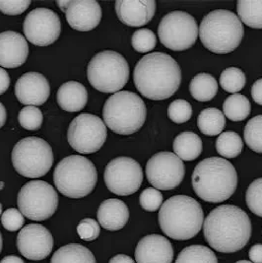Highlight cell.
<instances>
[{
    "mask_svg": "<svg viewBox=\"0 0 262 263\" xmlns=\"http://www.w3.org/2000/svg\"><path fill=\"white\" fill-rule=\"evenodd\" d=\"M206 241L215 251L233 253L242 250L251 236L249 215L238 206L221 205L213 209L203 223Z\"/></svg>",
    "mask_w": 262,
    "mask_h": 263,
    "instance_id": "6da1fadb",
    "label": "cell"
},
{
    "mask_svg": "<svg viewBox=\"0 0 262 263\" xmlns=\"http://www.w3.org/2000/svg\"><path fill=\"white\" fill-rule=\"evenodd\" d=\"M138 92L147 99L162 101L173 96L181 83L179 63L164 52H152L139 60L133 71Z\"/></svg>",
    "mask_w": 262,
    "mask_h": 263,
    "instance_id": "7a4b0ae2",
    "label": "cell"
},
{
    "mask_svg": "<svg viewBox=\"0 0 262 263\" xmlns=\"http://www.w3.org/2000/svg\"><path fill=\"white\" fill-rule=\"evenodd\" d=\"M238 180L235 167L219 157H210L197 164L191 179L197 196L210 203L228 200L236 192Z\"/></svg>",
    "mask_w": 262,
    "mask_h": 263,
    "instance_id": "3957f363",
    "label": "cell"
},
{
    "mask_svg": "<svg viewBox=\"0 0 262 263\" xmlns=\"http://www.w3.org/2000/svg\"><path fill=\"white\" fill-rule=\"evenodd\" d=\"M159 225L171 239L188 240L194 238L204 223L201 205L188 195H175L160 208Z\"/></svg>",
    "mask_w": 262,
    "mask_h": 263,
    "instance_id": "277c9868",
    "label": "cell"
},
{
    "mask_svg": "<svg viewBox=\"0 0 262 263\" xmlns=\"http://www.w3.org/2000/svg\"><path fill=\"white\" fill-rule=\"evenodd\" d=\"M244 34V25L238 16L223 9L208 13L199 27L203 46L217 54H227L236 50Z\"/></svg>",
    "mask_w": 262,
    "mask_h": 263,
    "instance_id": "5b68a950",
    "label": "cell"
},
{
    "mask_svg": "<svg viewBox=\"0 0 262 263\" xmlns=\"http://www.w3.org/2000/svg\"><path fill=\"white\" fill-rule=\"evenodd\" d=\"M147 117L143 100L129 91H120L109 97L103 108L106 126L120 135H130L141 129Z\"/></svg>",
    "mask_w": 262,
    "mask_h": 263,
    "instance_id": "8992f818",
    "label": "cell"
},
{
    "mask_svg": "<svg viewBox=\"0 0 262 263\" xmlns=\"http://www.w3.org/2000/svg\"><path fill=\"white\" fill-rule=\"evenodd\" d=\"M53 180L59 192L69 198H83L94 191L98 173L86 157L70 155L62 159L54 170Z\"/></svg>",
    "mask_w": 262,
    "mask_h": 263,
    "instance_id": "52a82bcc",
    "label": "cell"
},
{
    "mask_svg": "<svg viewBox=\"0 0 262 263\" xmlns=\"http://www.w3.org/2000/svg\"><path fill=\"white\" fill-rule=\"evenodd\" d=\"M129 65L126 60L113 50L97 53L88 64L87 76L97 91L106 94L119 92L129 79Z\"/></svg>",
    "mask_w": 262,
    "mask_h": 263,
    "instance_id": "ba28073f",
    "label": "cell"
},
{
    "mask_svg": "<svg viewBox=\"0 0 262 263\" xmlns=\"http://www.w3.org/2000/svg\"><path fill=\"white\" fill-rule=\"evenodd\" d=\"M53 159L50 145L35 136L21 139L13 148V167L25 178L44 177L52 167Z\"/></svg>",
    "mask_w": 262,
    "mask_h": 263,
    "instance_id": "9c48e42d",
    "label": "cell"
},
{
    "mask_svg": "<svg viewBox=\"0 0 262 263\" xmlns=\"http://www.w3.org/2000/svg\"><path fill=\"white\" fill-rule=\"evenodd\" d=\"M17 203L20 212L32 221H45L58 209V192L43 180L29 181L18 193Z\"/></svg>",
    "mask_w": 262,
    "mask_h": 263,
    "instance_id": "30bf717a",
    "label": "cell"
},
{
    "mask_svg": "<svg viewBox=\"0 0 262 263\" xmlns=\"http://www.w3.org/2000/svg\"><path fill=\"white\" fill-rule=\"evenodd\" d=\"M199 29L196 20L189 13L173 11L163 17L158 27L161 43L174 51L191 48L196 42Z\"/></svg>",
    "mask_w": 262,
    "mask_h": 263,
    "instance_id": "8fae6325",
    "label": "cell"
},
{
    "mask_svg": "<svg viewBox=\"0 0 262 263\" xmlns=\"http://www.w3.org/2000/svg\"><path fill=\"white\" fill-rule=\"evenodd\" d=\"M105 122L92 114H81L72 120L67 139L73 150L81 154L98 152L107 140Z\"/></svg>",
    "mask_w": 262,
    "mask_h": 263,
    "instance_id": "7c38bea8",
    "label": "cell"
},
{
    "mask_svg": "<svg viewBox=\"0 0 262 263\" xmlns=\"http://www.w3.org/2000/svg\"><path fill=\"white\" fill-rule=\"evenodd\" d=\"M104 179L109 192L119 196H127L140 189L143 171L132 158L118 157L107 164Z\"/></svg>",
    "mask_w": 262,
    "mask_h": 263,
    "instance_id": "4fadbf2b",
    "label": "cell"
},
{
    "mask_svg": "<svg viewBox=\"0 0 262 263\" xmlns=\"http://www.w3.org/2000/svg\"><path fill=\"white\" fill-rule=\"evenodd\" d=\"M185 167L178 156L172 152H159L152 156L146 166L148 181L160 191H172L184 179Z\"/></svg>",
    "mask_w": 262,
    "mask_h": 263,
    "instance_id": "5bb4252c",
    "label": "cell"
},
{
    "mask_svg": "<svg viewBox=\"0 0 262 263\" xmlns=\"http://www.w3.org/2000/svg\"><path fill=\"white\" fill-rule=\"evenodd\" d=\"M25 37L38 47H48L60 36L61 22L57 13L48 8H36L29 13L23 23Z\"/></svg>",
    "mask_w": 262,
    "mask_h": 263,
    "instance_id": "9a60e30c",
    "label": "cell"
},
{
    "mask_svg": "<svg viewBox=\"0 0 262 263\" xmlns=\"http://www.w3.org/2000/svg\"><path fill=\"white\" fill-rule=\"evenodd\" d=\"M17 248L27 259L43 260L52 251L53 238L47 228L39 224H30L19 232Z\"/></svg>",
    "mask_w": 262,
    "mask_h": 263,
    "instance_id": "2e32d148",
    "label": "cell"
},
{
    "mask_svg": "<svg viewBox=\"0 0 262 263\" xmlns=\"http://www.w3.org/2000/svg\"><path fill=\"white\" fill-rule=\"evenodd\" d=\"M15 95L21 104L28 107L42 106L50 95V86L43 74L28 72L17 80Z\"/></svg>",
    "mask_w": 262,
    "mask_h": 263,
    "instance_id": "e0dca14e",
    "label": "cell"
},
{
    "mask_svg": "<svg viewBox=\"0 0 262 263\" xmlns=\"http://www.w3.org/2000/svg\"><path fill=\"white\" fill-rule=\"evenodd\" d=\"M72 29L80 32L94 30L102 20L101 5L95 0H70L65 10Z\"/></svg>",
    "mask_w": 262,
    "mask_h": 263,
    "instance_id": "ac0fdd59",
    "label": "cell"
},
{
    "mask_svg": "<svg viewBox=\"0 0 262 263\" xmlns=\"http://www.w3.org/2000/svg\"><path fill=\"white\" fill-rule=\"evenodd\" d=\"M174 250L169 239L160 235H148L140 239L135 249L137 263H172Z\"/></svg>",
    "mask_w": 262,
    "mask_h": 263,
    "instance_id": "d6986e66",
    "label": "cell"
},
{
    "mask_svg": "<svg viewBox=\"0 0 262 263\" xmlns=\"http://www.w3.org/2000/svg\"><path fill=\"white\" fill-rule=\"evenodd\" d=\"M28 55L29 46L21 34L13 31L0 34V66L17 68L24 64Z\"/></svg>",
    "mask_w": 262,
    "mask_h": 263,
    "instance_id": "ffe728a7",
    "label": "cell"
},
{
    "mask_svg": "<svg viewBox=\"0 0 262 263\" xmlns=\"http://www.w3.org/2000/svg\"><path fill=\"white\" fill-rule=\"evenodd\" d=\"M116 13L123 24L141 27L148 24L154 17V0H119L116 2Z\"/></svg>",
    "mask_w": 262,
    "mask_h": 263,
    "instance_id": "44dd1931",
    "label": "cell"
},
{
    "mask_svg": "<svg viewBox=\"0 0 262 263\" xmlns=\"http://www.w3.org/2000/svg\"><path fill=\"white\" fill-rule=\"evenodd\" d=\"M99 224L108 231H119L129 220V209L123 201L110 198L100 205L97 213Z\"/></svg>",
    "mask_w": 262,
    "mask_h": 263,
    "instance_id": "7402d4cb",
    "label": "cell"
},
{
    "mask_svg": "<svg viewBox=\"0 0 262 263\" xmlns=\"http://www.w3.org/2000/svg\"><path fill=\"white\" fill-rule=\"evenodd\" d=\"M60 108L68 112L82 110L88 102V93L83 85L76 81L62 84L57 94Z\"/></svg>",
    "mask_w": 262,
    "mask_h": 263,
    "instance_id": "603a6c76",
    "label": "cell"
},
{
    "mask_svg": "<svg viewBox=\"0 0 262 263\" xmlns=\"http://www.w3.org/2000/svg\"><path fill=\"white\" fill-rule=\"evenodd\" d=\"M173 149L181 161H193L202 153V140L194 132H181L175 138Z\"/></svg>",
    "mask_w": 262,
    "mask_h": 263,
    "instance_id": "cb8c5ba5",
    "label": "cell"
},
{
    "mask_svg": "<svg viewBox=\"0 0 262 263\" xmlns=\"http://www.w3.org/2000/svg\"><path fill=\"white\" fill-rule=\"evenodd\" d=\"M50 263H96L93 252L78 243L61 247L51 257Z\"/></svg>",
    "mask_w": 262,
    "mask_h": 263,
    "instance_id": "d4e9b609",
    "label": "cell"
},
{
    "mask_svg": "<svg viewBox=\"0 0 262 263\" xmlns=\"http://www.w3.org/2000/svg\"><path fill=\"white\" fill-rule=\"evenodd\" d=\"M190 92L195 100L209 102L218 92V83L212 75L200 73L192 78L190 84Z\"/></svg>",
    "mask_w": 262,
    "mask_h": 263,
    "instance_id": "484cf974",
    "label": "cell"
},
{
    "mask_svg": "<svg viewBox=\"0 0 262 263\" xmlns=\"http://www.w3.org/2000/svg\"><path fill=\"white\" fill-rule=\"evenodd\" d=\"M225 116L218 108H205L197 118V126L199 130L207 136L221 134L225 128Z\"/></svg>",
    "mask_w": 262,
    "mask_h": 263,
    "instance_id": "4316f807",
    "label": "cell"
},
{
    "mask_svg": "<svg viewBox=\"0 0 262 263\" xmlns=\"http://www.w3.org/2000/svg\"><path fill=\"white\" fill-rule=\"evenodd\" d=\"M238 18L252 29H262V0H238Z\"/></svg>",
    "mask_w": 262,
    "mask_h": 263,
    "instance_id": "83f0119b",
    "label": "cell"
},
{
    "mask_svg": "<svg viewBox=\"0 0 262 263\" xmlns=\"http://www.w3.org/2000/svg\"><path fill=\"white\" fill-rule=\"evenodd\" d=\"M223 109L227 119L232 121H242L250 116L251 106L247 97L234 94L227 98Z\"/></svg>",
    "mask_w": 262,
    "mask_h": 263,
    "instance_id": "f1b7e54d",
    "label": "cell"
},
{
    "mask_svg": "<svg viewBox=\"0 0 262 263\" xmlns=\"http://www.w3.org/2000/svg\"><path fill=\"white\" fill-rule=\"evenodd\" d=\"M176 263H218V259L209 248L192 245L179 252Z\"/></svg>",
    "mask_w": 262,
    "mask_h": 263,
    "instance_id": "f546056e",
    "label": "cell"
},
{
    "mask_svg": "<svg viewBox=\"0 0 262 263\" xmlns=\"http://www.w3.org/2000/svg\"><path fill=\"white\" fill-rule=\"evenodd\" d=\"M242 148V139L237 132H223L219 135L216 141V150L224 158L232 159L238 157L241 153Z\"/></svg>",
    "mask_w": 262,
    "mask_h": 263,
    "instance_id": "4dcf8cb0",
    "label": "cell"
},
{
    "mask_svg": "<svg viewBox=\"0 0 262 263\" xmlns=\"http://www.w3.org/2000/svg\"><path fill=\"white\" fill-rule=\"evenodd\" d=\"M244 138L250 150L262 153V115L248 121L244 130Z\"/></svg>",
    "mask_w": 262,
    "mask_h": 263,
    "instance_id": "1f68e13d",
    "label": "cell"
},
{
    "mask_svg": "<svg viewBox=\"0 0 262 263\" xmlns=\"http://www.w3.org/2000/svg\"><path fill=\"white\" fill-rule=\"evenodd\" d=\"M247 82L246 74L237 67H229L222 72L220 84L222 88L231 94H237L241 91Z\"/></svg>",
    "mask_w": 262,
    "mask_h": 263,
    "instance_id": "d6a6232c",
    "label": "cell"
},
{
    "mask_svg": "<svg viewBox=\"0 0 262 263\" xmlns=\"http://www.w3.org/2000/svg\"><path fill=\"white\" fill-rule=\"evenodd\" d=\"M157 44L155 34L149 29H140L133 33L131 46L137 52L146 53L154 49Z\"/></svg>",
    "mask_w": 262,
    "mask_h": 263,
    "instance_id": "836d02e7",
    "label": "cell"
},
{
    "mask_svg": "<svg viewBox=\"0 0 262 263\" xmlns=\"http://www.w3.org/2000/svg\"><path fill=\"white\" fill-rule=\"evenodd\" d=\"M20 125L26 129L35 132L39 130L43 123V114L36 107H26L23 108L18 116Z\"/></svg>",
    "mask_w": 262,
    "mask_h": 263,
    "instance_id": "e575fe53",
    "label": "cell"
},
{
    "mask_svg": "<svg viewBox=\"0 0 262 263\" xmlns=\"http://www.w3.org/2000/svg\"><path fill=\"white\" fill-rule=\"evenodd\" d=\"M246 202L253 214L262 217V178L250 183L246 192Z\"/></svg>",
    "mask_w": 262,
    "mask_h": 263,
    "instance_id": "d590c367",
    "label": "cell"
},
{
    "mask_svg": "<svg viewBox=\"0 0 262 263\" xmlns=\"http://www.w3.org/2000/svg\"><path fill=\"white\" fill-rule=\"evenodd\" d=\"M167 114L172 121L180 124L191 120L192 108L188 101L179 99L171 103L167 108Z\"/></svg>",
    "mask_w": 262,
    "mask_h": 263,
    "instance_id": "8d00e7d4",
    "label": "cell"
},
{
    "mask_svg": "<svg viewBox=\"0 0 262 263\" xmlns=\"http://www.w3.org/2000/svg\"><path fill=\"white\" fill-rule=\"evenodd\" d=\"M139 202L144 210L154 212L163 205V194L156 189L148 187L141 192Z\"/></svg>",
    "mask_w": 262,
    "mask_h": 263,
    "instance_id": "74e56055",
    "label": "cell"
},
{
    "mask_svg": "<svg viewBox=\"0 0 262 263\" xmlns=\"http://www.w3.org/2000/svg\"><path fill=\"white\" fill-rule=\"evenodd\" d=\"M24 223V216L16 208H9L1 215V224L7 231H18L23 227Z\"/></svg>",
    "mask_w": 262,
    "mask_h": 263,
    "instance_id": "f35d334b",
    "label": "cell"
},
{
    "mask_svg": "<svg viewBox=\"0 0 262 263\" xmlns=\"http://www.w3.org/2000/svg\"><path fill=\"white\" fill-rule=\"evenodd\" d=\"M100 225L97 223L94 219L86 218L77 226V233L80 239L86 241H92L95 240L100 235Z\"/></svg>",
    "mask_w": 262,
    "mask_h": 263,
    "instance_id": "ab89813d",
    "label": "cell"
},
{
    "mask_svg": "<svg viewBox=\"0 0 262 263\" xmlns=\"http://www.w3.org/2000/svg\"><path fill=\"white\" fill-rule=\"evenodd\" d=\"M31 5L30 0L21 1H0V11L5 15H20Z\"/></svg>",
    "mask_w": 262,
    "mask_h": 263,
    "instance_id": "60d3db41",
    "label": "cell"
},
{
    "mask_svg": "<svg viewBox=\"0 0 262 263\" xmlns=\"http://www.w3.org/2000/svg\"><path fill=\"white\" fill-rule=\"evenodd\" d=\"M251 97L256 104L262 106V78L255 81L252 85Z\"/></svg>",
    "mask_w": 262,
    "mask_h": 263,
    "instance_id": "b9f144b4",
    "label": "cell"
},
{
    "mask_svg": "<svg viewBox=\"0 0 262 263\" xmlns=\"http://www.w3.org/2000/svg\"><path fill=\"white\" fill-rule=\"evenodd\" d=\"M249 256L252 263H262V245H254L250 248Z\"/></svg>",
    "mask_w": 262,
    "mask_h": 263,
    "instance_id": "7bdbcfd3",
    "label": "cell"
},
{
    "mask_svg": "<svg viewBox=\"0 0 262 263\" xmlns=\"http://www.w3.org/2000/svg\"><path fill=\"white\" fill-rule=\"evenodd\" d=\"M10 86V77L7 71L0 68V95L4 94Z\"/></svg>",
    "mask_w": 262,
    "mask_h": 263,
    "instance_id": "ee69618b",
    "label": "cell"
},
{
    "mask_svg": "<svg viewBox=\"0 0 262 263\" xmlns=\"http://www.w3.org/2000/svg\"><path fill=\"white\" fill-rule=\"evenodd\" d=\"M108 263H135L130 256L125 254H118L114 256Z\"/></svg>",
    "mask_w": 262,
    "mask_h": 263,
    "instance_id": "f6af8a7d",
    "label": "cell"
},
{
    "mask_svg": "<svg viewBox=\"0 0 262 263\" xmlns=\"http://www.w3.org/2000/svg\"><path fill=\"white\" fill-rule=\"evenodd\" d=\"M0 263H24V261L18 257V256H15V255H8V256H5Z\"/></svg>",
    "mask_w": 262,
    "mask_h": 263,
    "instance_id": "bcb514c9",
    "label": "cell"
},
{
    "mask_svg": "<svg viewBox=\"0 0 262 263\" xmlns=\"http://www.w3.org/2000/svg\"><path fill=\"white\" fill-rule=\"evenodd\" d=\"M7 120V112L5 107L0 103V128L5 124Z\"/></svg>",
    "mask_w": 262,
    "mask_h": 263,
    "instance_id": "7dc6e473",
    "label": "cell"
},
{
    "mask_svg": "<svg viewBox=\"0 0 262 263\" xmlns=\"http://www.w3.org/2000/svg\"><path fill=\"white\" fill-rule=\"evenodd\" d=\"M57 4L59 5V7L61 9V11H63V12L65 13L66 7H67V5H68V1H63V0H62V1H58Z\"/></svg>",
    "mask_w": 262,
    "mask_h": 263,
    "instance_id": "c3c4849f",
    "label": "cell"
},
{
    "mask_svg": "<svg viewBox=\"0 0 262 263\" xmlns=\"http://www.w3.org/2000/svg\"><path fill=\"white\" fill-rule=\"evenodd\" d=\"M2 250V237H1V233H0V252Z\"/></svg>",
    "mask_w": 262,
    "mask_h": 263,
    "instance_id": "681fc988",
    "label": "cell"
},
{
    "mask_svg": "<svg viewBox=\"0 0 262 263\" xmlns=\"http://www.w3.org/2000/svg\"><path fill=\"white\" fill-rule=\"evenodd\" d=\"M3 187H4V182L0 181V191H2V190H3Z\"/></svg>",
    "mask_w": 262,
    "mask_h": 263,
    "instance_id": "f907efd6",
    "label": "cell"
},
{
    "mask_svg": "<svg viewBox=\"0 0 262 263\" xmlns=\"http://www.w3.org/2000/svg\"><path fill=\"white\" fill-rule=\"evenodd\" d=\"M236 263H252L250 262V261H248V260H240V261H238V262Z\"/></svg>",
    "mask_w": 262,
    "mask_h": 263,
    "instance_id": "816d5d0a",
    "label": "cell"
},
{
    "mask_svg": "<svg viewBox=\"0 0 262 263\" xmlns=\"http://www.w3.org/2000/svg\"><path fill=\"white\" fill-rule=\"evenodd\" d=\"M1 212H2V206H1V204H0V215H1Z\"/></svg>",
    "mask_w": 262,
    "mask_h": 263,
    "instance_id": "f5cc1de1",
    "label": "cell"
}]
</instances>
